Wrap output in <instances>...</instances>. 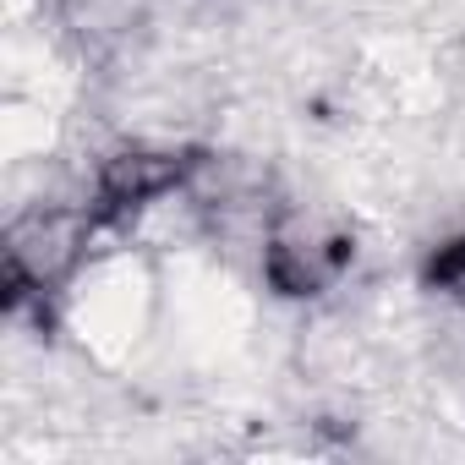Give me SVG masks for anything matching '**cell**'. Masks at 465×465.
Returning <instances> with one entry per match:
<instances>
[{"instance_id": "cell-1", "label": "cell", "mask_w": 465, "mask_h": 465, "mask_svg": "<svg viewBox=\"0 0 465 465\" xmlns=\"http://www.w3.org/2000/svg\"><path fill=\"white\" fill-rule=\"evenodd\" d=\"M181 175H186V159L181 153H121V159L104 164L99 197L110 208H132V203H148V197L170 192Z\"/></svg>"}, {"instance_id": "cell-2", "label": "cell", "mask_w": 465, "mask_h": 465, "mask_svg": "<svg viewBox=\"0 0 465 465\" xmlns=\"http://www.w3.org/2000/svg\"><path fill=\"white\" fill-rule=\"evenodd\" d=\"M432 285H443L454 302H465V242H454L432 258Z\"/></svg>"}]
</instances>
